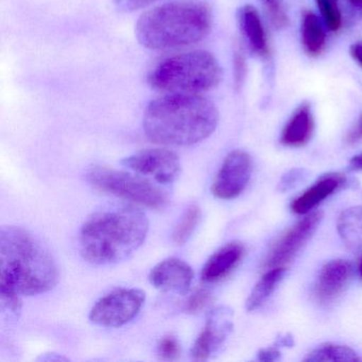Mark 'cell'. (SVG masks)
Wrapping results in <instances>:
<instances>
[{"mask_svg":"<svg viewBox=\"0 0 362 362\" xmlns=\"http://www.w3.org/2000/svg\"><path fill=\"white\" fill-rule=\"evenodd\" d=\"M58 266L45 245L18 226L0 230V300L20 313L24 296H37L58 283Z\"/></svg>","mask_w":362,"mask_h":362,"instance_id":"obj_1","label":"cell"},{"mask_svg":"<svg viewBox=\"0 0 362 362\" xmlns=\"http://www.w3.org/2000/svg\"><path fill=\"white\" fill-rule=\"evenodd\" d=\"M217 107L209 99L194 94H168L146 107L143 128L148 139L166 146H190L215 132Z\"/></svg>","mask_w":362,"mask_h":362,"instance_id":"obj_2","label":"cell"},{"mask_svg":"<svg viewBox=\"0 0 362 362\" xmlns=\"http://www.w3.org/2000/svg\"><path fill=\"white\" fill-rule=\"evenodd\" d=\"M148 232L149 221L141 209L113 205L86 220L80 232V251L90 264H118L143 245Z\"/></svg>","mask_w":362,"mask_h":362,"instance_id":"obj_3","label":"cell"},{"mask_svg":"<svg viewBox=\"0 0 362 362\" xmlns=\"http://www.w3.org/2000/svg\"><path fill=\"white\" fill-rule=\"evenodd\" d=\"M211 23L213 16L207 4H165L141 14L135 26V35L147 49H177L204 40L211 31Z\"/></svg>","mask_w":362,"mask_h":362,"instance_id":"obj_4","label":"cell"},{"mask_svg":"<svg viewBox=\"0 0 362 362\" xmlns=\"http://www.w3.org/2000/svg\"><path fill=\"white\" fill-rule=\"evenodd\" d=\"M223 77L217 59L204 50L184 52L165 59L148 76L154 90L168 94L207 92L219 86Z\"/></svg>","mask_w":362,"mask_h":362,"instance_id":"obj_5","label":"cell"},{"mask_svg":"<svg viewBox=\"0 0 362 362\" xmlns=\"http://www.w3.org/2000/svg\"><path fill=\"white\" fill-rule=\"evenodd\" d=\"M88 183L105 194L136 203L152 209H164L169 202L164 190L141 175L107 167H93L86 173Z\"/></svg>","mask_w":362,"mask_h":362,"instance_id":"obj_6","label":"cell"},{"mask_svg":"<svg viewBox=\"0 0 362 362\" xmlns=\"http://www.w3.org/2000/svg\"><path fill=\"white\" fill-rule=\"evenodd\" d=\"M145 300V292L136 288L114 290L94 305L90 320L103 327H120L139 315Z\"/></svg>","mask_w":362,"mask_h":362,"instance_id":"obj_7","label":"cell"},{"mask_svg":"<svg viewBox=\"0 0 362 362\" xmlns=\"http://www.w3.org/2000/svg\"><path fill=\"white\" fill-rule=\"evenodd\" d=\"M122 165L139 175H149L158 183H173L181 173V163L175 152L167 149H146L122 160Z\"/></svg>","mask_w":362,"mask_h":362,"instance_id":"obj_8","label":"cell"},{"mask_svg":"<svg viewBox=\"0 0 362 362\" xmlns=\"http://www.w3.org/2000/svg\"><path fill=\"white\" fill-rule=\"evenodd\" d=\"M251 173L249 154L243 150H235L224 158L211 186V192L222 200L236 198L247 187Z\"/></svg>","mask_w":362,"mask_h":362,"instance_id":"obj_9","label":"cell"},{"mask_svg":"<svg viewBox=\"0 0 362 362\" xmlns=\"http://www.w3.org/2000/svg\"><path fill=\"white\" fill-rule=\"evenodd\" d=\"M323 215L321 211L307 214L306 217L294 224L276 241L267 258L266 264L269 268L283 267L291 262L292 258L304 247L317 230Z\"/></svg>","mask_w":362,"mask_h":362,"instance_id":"obj_10","label":"cell"},{"mask_svg":"<svg viewBox=\"0 0 362 362\" xmlns=\"http://www.w3.org/2000/svg\"><path fill=\"white\" fill-rule=\"evenodd\" d=\"M233 329V310L219 306L209 311L206 324L192 347V357L205 361L223 344Z\"/></svg>","mask_w":362,"mask_h":362,"instance_id":"obj_11","label":"cell"},{"mask_svg":"<svg viewBox=\"0 0 362 362\" xmlns=\"http://www.w3.org/2000/svg\"><path fill=\"white\" fill-rule=\"evenodd\" d=\"M149 281L160 291L185 294L194 281V271L187 262L168 258L152 268Z\"/></svg>","mask_w":362,"mask_h":362,"instance_id":"obj_12","label":"cell"},{"mask_svg":"<svg viewBox=\"0 0 362 362\" xmlns=\"http://www.w3.org/2000/svg\"><path fill=\"white\" fill-rule=\"evenodd\" d=\"M353 274V267L347 260L334 259L322 268L315 285V296L320 303L334 300L346 287Z\"/></svg>","mask_w":362,"mask_h":362,"instance_id":"obj_13","label":"cell"},{"mask_svg":"<svg viewBox=\"0 0 362 362\" xmlns=\"http://www.w3.org/2000/svg\"><path fill=\"white\" fill-rule=\"evenodd\" d=\"M344 183L345 177L341 173L322 175L313 186L292 201L291 211L296 215H307Z\"/></svg>","mask_w":362,"mask_h":362,"instance_id":"obj_14","label":"cell"},{"mask_svg":"<svg viewBox=\"0 0 362 362\" xmlns=\"http://www.w3.org/2000/svg\"><path fill=\"white\" fill-rule=\"evenodd\" d=\"M243 247L239 243H230L216 252L203 267L201 277L205 283H216L228 276L243 256Z\"/></svg>","mask_w":362,"mask_h":362,"instance_id":"obj_15","label":"cell"},{"mask_svg":"<svg viewBox=\"0 0 362 362\" xmlns=\"http://www.w3.org/2000/svg\"><path fill=\"white\" fill-rule=\"evenodd\" d=\"M315 119L309 103H304L292 114L281 135V143L288 147H303L311 139Z\"/></svg>","mask_w":362,"mask_h":362,"instance_id":"obj_16","label":"cell"},{"mask_svg":"<svg viewBox=\"0 0 362 362\" xmlns=\"http://www.w3.org/2000/svg\"><path fill=\"white\" fill-rule=\"evenodd\" d=\"M237 18H238L239 28L250 49L257 56H268L269 48L266 31L256 8L250 5L243 6L239 9Z\"/></svg>","mask_w":362,"mask_h":362,"instance_id":"obj_17","label":"cell"},{"mask_svg":"<svg viewBox=\"0 0 362 362\" xmlns=\"http://www.w3.org/2000/svg\"><path fill=\"white\" fill-rule=\"evenodd\" d=\"M339 235L344 245L355 253H362V206L349 207L339 216Z\"/></svg>","mask_w":362,"mask_h":362,"instance_id":"obj_18","label":"cell"},{"mask_svg":"<svg viewBox=\"0 0 362 362\" xmlns=\"http://www.w3.org/2000/svg\"><path fill=\"white\" fill-rule=\"evenodd\" d=\"M303 48L308 56L317 57L323 52L326 35L323 24L313 12H305L302 22Z\"/></svg>","mask_w":362,"mask_h":362,"instance_id":"obj_19","label":"cell"},{"mask_svg":"<svg viewBox=\"0 0 362 362\" xmlns=\"http://www.w3.org/2000/svg\"><path fill=\"white\" fill-rule=\"evenodd\" d=\"M284 274H285L284 267L270 268L268 272L264 273L262 279L254 286L253 290L245 302L247 310L254 311L259 308L274 291L279 281L283 279Z\"/></svg>","mask_w":362,"mask_h":362,"instance_id":"obj_20","label":"cell"},{"mask_svg":"<svg viewBox=\"0 0 362 362\" xmlns=\"http://www.w3.org/2000/svg\"><path fill=\"white\" fill-rule=\"evenodd\" d=\"M359 360L360 358L351 347L327 343V344H322L321 346L317 347L315 351H311L305 361L356 362Z\"/></svg>","mask_w":362,"mask_h":362,"instance_id":"obj_21","label":"cell"},{"mask_svg":"<svg viewBox=\"0 0 362 362\" xmlns=\"http://www.w3.org/2000/svg\"><path fill=\"white\" fill-rule=\"evenodd\" d=\"M201 219V209L198 205H189L184 211L181 220L173 233V240L177 245H184L192 236Z\"/></svg>","mask_w":362,"mask_h":362,"instance_id":"obj_22","label":"cell"},{"mask_svg":"<svg viewBox=\"0 0 362 362\" xmlns=\"http://www.w3.org/2000/svg\"><path fill=\"white\" fill-rule=\"evenodd\" d=\"M315 3L326 27L330 31H338L342 26V18L337 5V0H315Z\"/></svg>","mask_w":362,"mask_h":362,"instance_id":"obj_23","label":"cell"},{"mask_svg":"<svg viewBox=\"0 0 362 362\" xmlns=\"http://www.w3.org/2000/svg\"><path fill=\"white\" fill-rule=\"evenodd\" d=\"M271 25L275 29H284L289 25V18L284 9L283 0H262Z\"/></svg>","mask_w":362,"mask_h":362,"instance_id":"obj_24","label":"cell"},{"mask_svg":"<svg viewBox=\"0 0 362 362\" xmlns=\"http://www.w3.org/2000/svg\"><path fill=\"white\" fill-rule=\"evenodd\" d=\"M181 346L175 337L167 336L160 339L158 345V355L164 361H173L180 357Z\"/></svg>","mask_w":362,"mask_h":362,"instance_id":"obj_25","label":"cell"},{"mask_svg":"<svg viewBox=\"0 0 362 362\" xmlns=\"http://www.w3.org/2000/svg\"><path fill=\"white\" fill-rule=\"evenodd\" d=\"M309 173L306 169L296 168L288 171L283 175L279 183V190L281 192H289L303 182L306 181Z\"/></svg>","mask_w":362,"mask_h":362,"instance_id":"obj_26","label":"cell"},{"mask_svg":"<svg viewBox=\"0 0 362 362\" xmlns=\"http://www.w3.org/2000/svg\"><path fill=\"white\" fill-rule=\"evenodd\" d=\"M211 293L206 289H199L189 296L185 304V310L188 313H200L211 302Z\"/></svg>","mask_w":362,"mask_h":362,"instance_id":"obj_27","label":"cell"},{"mask_svg":"<svg viewBox=\"0 0 362 362\" xmlns=\"http://www.w3.org/2000/svg\"><path fill=\"white\" fill-rule=\"evenodd\" d=\"M233 73H234V84L236 90H240L245 83V75H247V62H245V54L237 50L233 59Z\"/></svg>","mask_w":362,"mask_h":362,"instance_id":"obj_28","label":"cell"},{"mask_svg":"<svg viewBox=\"0 0 362 362\" xmlns=\"http://www.w3.org/2000/svg\"><path fill=\"white\" fill-rule=\"evenodd\" d=\"M114 6L122 12H134L149 7L160 0H112Z\"/></svg>","mask_w":362,"mask_h":362,"instance_id":"obj_29","label":"cell"},{"mask_svg":"<svg viewBox=\"0 0 362 362\" xmlns=\"http://www.w3.org/2000/svg\"><path fill=\"white\" fill-rule=\"evenodd\" d=\"M281 358V351L277 349V347H266L262 349L257 354V359L259 361L272 362L276 361Z\"/></svg>","mask_w":362,"mask_h":362,"instance_id":"obj_30","label":"cell"},{"mask_svg":"<svg viewBox=\"0 0 362 362\" xmlns=\"http://www.w3.org/2000/svg\"><path fill=\"white\" fill-rule=\"evenodd\" d=\"M345 141L349 145H354V144L360 143L362 141V115L361 117L358 120L356 126L347 133L346 137H345Z\"/></svg>","mask_w":362,"mask_h":362,"instance_id":"obj_31","label":"cell"},{"mask_svg":"<svg viewBox=\"0 0 362 362\" xmlns=\"http://www.w3.org/2000/svg\"><path fill=\"white\" fill-rule=\"evenodd\" d=\"M351 58L358 63L360 67H362V41L356 42L355 44L351 46V50H349Z\"/></svg>","mask_w":362,"mask_h":362,"instance_id":"obj_32","label":"cell"},{"mask_svg":"<svg viewBox=\"0 0 362 362\" xmlns=\"http://www.w3.org/2000/svg\"><path fill=\"white\" fill-rule=\"evenodd\" d=\"M294 345L293 337L290 334H284V336L279 337L275 342V346H288L291 347Z\"/></svg>","mask_w":362,"mask_h":362,"instance_id":"obj_33","label":"cell"},{"mask_svg":"<svg viewBox=\"0 0 362 362\" xmlns=\"http://www.w3.org/2000/svg\"><path fill=\"white\" fill-rule=\"evenodd\" d=\"M349 168L351 170L362 171V153L351 158V162H349Z\"/></svg>","mask_w":362,"mask_h":362,"instance_id":"obj_34","label":"cell"},{"mask_svg":"<svg viewBox=\"0 0 362 362\" xmlns=\"http://www.w3.org/2000/svg\"><path fill=\"white\" fill-rule=\"evenodd\" d=\"M349 1L354 7L359 8L360 10L362 9V0H349Z\"/></svg>","mask_w":362,"mask_h":362,"instance_id":"obj_35","label":"cell"},{"mask_svg":"<svg viewBox=\"0 0 362 362\" xmlns=\"http://www.w3.org/2000/svg\"><path fill=\"white\" fill-rule=\"evenodd\" d=\"M359 274L362 279V258H361V260H360V264H359Z\"/></svg>","mask_w":362,"mask_h":362,"instance_id":"obj_36","label":"cell"}]
</instances>
